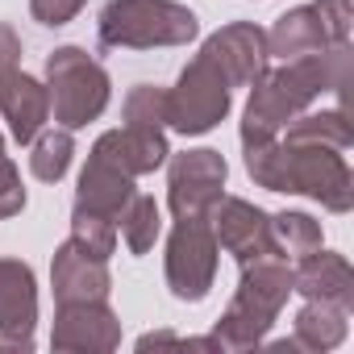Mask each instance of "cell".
Listing matches in <instances>:
<instances>
[{
    "label": "cell",
    "instance_id": "5",
    "mask_svg": "<svg viewBox=\"0 0 354 354\" xmlns=\"http://www.w3.org/2000/svg\"><path fill=\"white\" fill-rule=\"evenodd\" d=\"M46 80H50V113L63 129H84L109 104V75L80 46H59L46 59Z\"/></svg>",
    "mask_w": 354,
    "mask_h": 354
},
{
    "label": "cell",
    "instance_id": "19",
    "mask_svg": "<svg viewBox=\"0 0 354 354\" xmlns=\"http://www.w3.org/2000/svg\"><path fill=\"white\" fill-rule=\"evenodd\" d=\"M346 308L337 304H321V300H308L296 317V342L292 346H304V350H333L342 337H346Z\"/></svg>",
    "mask_w": 354,
    "mask_h": 354
},
{
    "label": "cell",
    "instance_id": "16",
    "mask_svg": "<svg viewBox=\"0 0 354 354\" xmlns=\"http://www.w3.org/2000/svg\"><path fill=\"white\" fill-rule=\"evenodd\" d=\"M292 292L321 300V304H337V308H354V271L342 254L329 250H313L300 259V267L292 271Z\"/></svg>",
    "mask_w": 354,
    "mask_h": 354
},
{
    "label": "cell",
    "instance_id": "12",
    "mask_svg": "<svg viewBox=\"0 0 354 354\" xmlns=\"http://www.w3.org/2000/svg\"><path fill=\"white\" fill-rule=\"evenodd\" d=\"M205 55L221 67L230 88H250L267 71V34L250 21H234L205 42Z\"/></svg>",
    "mask_w": 354,
    "mask_h": 354
},
{
    "label": "cell",
    "instance_id": "25",
    "mask_svg": "<svg viewBox=\"0 0 354 354\" xmlns=\"http://www.w3.org/2000/svg\"><path fill=\"white\" fill-rule=\"evenodd\" d=\"M26 209V188H21V175L17 167L0 154V217H13Z\"/></svg>",
    "mask_w": 354,
    "mask_h": 354
},
{
    "label": "cell",
    "instance_id": "9",
    "mask_svg": "<svg viewBox=\"0 0 354 354\" xmlns=\"http://www.w3.org/2000/svg\"><path fill=\"white\" fill-rule=\"evenodd\" d=\"M225 188V158L217 150H188L171 158V213L209 217Z\"/></svg>",
    "mask_w": 354,
    "mask_h": 354
},
{
    "label": "cell",
    "instance_id": "15",
    "mask_svg": "<svg viewBox=\"0 0 354 354\" xmlns=\"http://www.w3.org/2000/svg\"><path fill=\"white\" fill-rule=\"evenodd\" d=\"M0 113H5L9 133L17 142H34L42 133L46 117H50V92L34 75L9 67L5 75H0Z\"/></svg>",
    "mask_w": 354,
    "mask_h": 354
},
{
    "label": "cell",
    "instance_id": "18",
    "mask_svg": "<svg viewBox=\"0 0 354 354\" xmlns=\"http://www.w3.org/2000/svg\"><path fill=\"white\" fill-rule=\"evenodd\" d=\"M129 201H133L129 175H121L117 167H109L100 158H88V167L80 175V192H75V213H96L117 225L121 213L129 209Z\"/></svg>",
    "mask_w": 354,
    "mask_h": 354
},
{
    "label": "cell",
    "instance_id": "20",
    "mask_svg": "<svg viewBox=\"0 0 354 354\" xmlns=\"http://www.w3.org/2000/svg\"><path fill=\"white\" fill-rule=\"evenodd\" d=\"M271 250L279 259H304L321 250V225L308 213H279L271 217Z\"/></svg>",
    "mask_w": 354,
    "mask_h": 354
},
{
    "label": "cell",
    "instance_id": "17",
    "mask_svg": "<svg viewBox=\"0 0 354 354\" xmlns=\"http://www.w3.org/2000/svg\"><path fill=\"white\" fill-rule=\"evenodd\" d=\"M50 279H55V300L59 304H80V300H104L109 296V267H104V259L80 250L75 242L59 246Z\"/></svg>",
    "mask_w": 354,
    "mask_h": 354
},
{
    "label": "cell",
    "instance_id": "1",
    "mask_svg": "<svg viewBox=\"0 0 354 354\" xmlns=\"http://www.w3.org/2000/svg\"><path fill=\"white\" fill-rule=\"evenodd\" d=\"M350 84V42L346 46H329L317 55H300V59H283V67L263 71L250 88V104H246V121H242V146H263L271 142L292 117H300L321 92H346Z\"/></svg>",
    "mask_w": 354,
    "mask_h": 354
},
{
    "label": "cell",
    "instance_id": "6",
    "mask_svg": "<svg viewBox=\"0 0 354 354\" xmlns=\"http://www.w3.org/2000/svg\"><path fill=\"white\" fill-rule=\"evenodd\" d=\"M230 96H234L230 80H225L221 67L201 50V55L184 67L180 84L167 92V121L180 129V133H209V129L230 113Z\"/></svg>",
    "mask_w": 354,
    "mask_h": 354
},
{
    "label": "cell",
    "instance_id": "7",
    "mask_svg": "<svg viewBox=\"0 0 354 354\" xmlns=\"http://www.w3.org/2000/svg\"><path fill=\"white\" fill-rule=\"evenodd\" d=\"M346 42H350V0H313V5H300L275 21V30L267 34V55L300 59Z\"/></svg>",
    "mask_w": 354,
    "mask_h": 354
},
{
    "label": "cell",
    "instance_id": "4",
    "mask_svg": "<svg viewBox=\"0 0 354 354\" xmlns=\"http://www.w3.org/2000/svg\"><path fill=\"white\" fill-rule=\"evenodd\" d=\"M96 30H100L104 46L146 50V46H184V42H192L201 21H196L192 9L175 5V0H109Z\"/></svg>",
    "mask_w": 354,
    "mask_h": 354
},
{
    "label": "cell",
    "instance_id": "2",
    "mask_svg": "<svg viewBox=\"0 0 354 354\" xmlns=\"http://www.w3.org/2000/svg\"><path fill=\"white\" fill-rule=\"evenodd\" d=\"M246 171L271 192H304L321 201L329 213H350L354 205V180L346 167V150L325 142H263L246 146Z\"/></svg>",
    "mask_w": 354,
    "mask_h": 354
},
{
    "label": "cell",
    "instance_id": "26",
    "mask_svg": "<svg viewBox=\"0 0 354 354\" xmlns=\"http://www.w3.org/2000/svg\"><path fill=\"white\" fill-rule=\"evenodd\" d=\"M84 5H88V0H30V13H34V21L55 30V26H67Z\"/></svg>",
    "mask_w": 354,
    "mask_h": 354
},
{
    "label": "cell",
    "instance_id": "28",
    "mask_svg": "<svg viewBox=\"0 0 354 354\" xmlns=\"http://www.w3.org/2000/svg\"><path fill=\"white\" fill-rule=\"evenodd\" d=\"M0 154H5V138H0Z\"/></svg>",
    "mask_w": 354,
    "mask_h": 354
},
{
    "label": "cell",
    "instance_id": "14",
    "mask_svg": "<svg viewBox=\"0 0 354 354\" xmlns=\"http://www.w3.org/2000/svg\"><path fill=\"white\" fill-rule=\"evenodd\" d=\"M50 342L55 350H113L121 342V329L104 300H80V304H59Z\"/></svg>",
    "mask_w": 354,
    "mask_h": 354
},
{
    "label": "cell",
    "instance_id": "21",
    "mask_svg": "<svg viewBox=\"0 0 354 354\" xmlns=\"http://www.w3.org/2000/svg\"><path fill=\"white\" fill-rule=\"evenodd\" d=\"M71 154H75V142H71V129H42L34 138V154H30V171L38 175L42 184H59L67 167H71Z\"/></svg>",
    "mask_w": 354,
    "mask_h": 354
},
{
    "label": "cell",
    "instance_id": "22",
    "mask_svg": "<svg viewBox=\"0 0 354 354\" xmlns=\"http://www.w3.org/2000/svg\"><path fill=\"white\" fill-rule=\"evenodd\" d=\"M117 225H121V238H125L129 254H146L154 246V238H158V205H154V196L133 192V201H129V209L121 213Z\"/></svg>",
    "mask_w": 354,
    "mask_h": 354
},
{
    "label": "cell",
    "instance_id": "13",
    "mask_svg": "<svg viewBox=\"0 0 354 354\" xmlns=\"http://www.w3.org/2000/svg\"><path fill=\"white\" fill-rule=\"evenodd\" d=\"M167 138L158 125H121V129H109L96 146H92V158L117 167L121 175H146L154 167L167 162Z\"/></svg>",
    "mask_w": 354,
    "mask_h": 354
},
{
    "label": "cell",
    "instance_id": "3",
    "mask_svg": "<svg viewBox=\"0 0 354 354\" xmlns=\"http://www.w3.org/2000/svg\"><path fill=\"white\" fill-rule=\"evenodd\" d=\"M288 296H292V271L279 254H259V259L242 263L238 296H234L230 313L221 317L213 342L225 350H246V346L263 342V333L271 329V321L279 317Z\"/></svg>",
    "mask_w": 354,
    "mask_h": 354
},
{
    "label": "cell",
    "instance_id": "24",
    "mask_svg": "<svg viewBox=\"0 0 354 354\" xmlns=\"http://www.w3.org/2000/svg\"><path fill=\"white\" fill-rule=\"evenodd\" d=\"M162 121H167V92L138 84L125 96V125H158L162 129Z\"/></svg>",
    "mask_w": 354,
    "mask_h": 354
},
{
    "label": "cell",
    "instance_id": "27",
    "mask_svg": "<svg viewBox=\"0 0 354 354\" xmlns=\"http://www.w3.org/2000/svg\"><path fill=\"white\" fill-rule=\"evenodd\" d=\"M17 55H21V42L9 26H0V75H5L9 67H17Z\"/></svg>",
    "mask_w": 354,
    "mask_h": 354
},
{
    "label": "cell",
    "instance_id": "23",
    "mask_svg": "<svg viewBox=\"0 0 354 354\" xmlns=\"http://www.w3.org/2000/svg\"><path fill=\"white\" fill-rule=\"evenodd\" d=\"M71 242L80 250L96 254V259H109L117 250V225L104 221V217H96V213H75L71 217Z\"/></svg>",
    "mask_w": 354,
    "mask_h": 354
},
{
    "label": "cell",
    "instance_id": "10",
    "mask_svg": "<svg viewBox=\"0 0 354 354\" xmlns=\"http://www.w3.org/2000/svg\"><path fill=\"white\" fill-rule=\"evenodd\" d=\"M34 321H38L34 271L17 259H0V346L30 350L34 346Z\"/></svg>",
    "mask_w": 354,
    "mask_h": 354
},
{
    "label": "cell",
    "instance_id": "11",
    "mask_svg": "<svg viewBox=\"0 0 354 354\" xmlns=\"http://www.w3.org/2000/svg\"><path fill=\"white\" fill-rule=\"evenodd\" d=\"M213 238L238 263H250L259 254H275L271 250V217L238 196H221L213 205Z\"/></svg>",
    "mask_w": 354,
    "mask_h": 354
},
{
    "label": "cell",
    "instance_id": "8",
    "mask_svg": "<svg viewBox=\"0 0 354 354\" xmlns=\"http://www.w3.org/2000/svg\"><path fill=\"white\" fill-rule=\"evenodd\" d=\"M217 238L209 217H180L167 242V283L180 300H205L217 275Z\"/></svg>",
    "mask_w": 354,
    "mask_h": 354
}]
</instances>
